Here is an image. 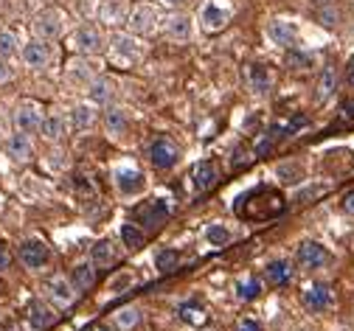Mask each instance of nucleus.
Listing matches in <instances>:
<instances>
[{
    "mask_svg": "<svg viewBox=\"0 0 354 331\" xmlns=\"http://www.w3.org/2000/svg\"><path fill=\"white\" fill-rule=\"evenodd\" d=\"M169 219V205L166 200H147V202H138L136 208H132V222H136L138 227H144L147 233L163 227Z\"/></svg>",
    "mask_w": 354,
    "mask_h": 331,
    "instance_id": "f257e3e1",
    "label": "nucleus"
},
{
    "mask_svg": "<svg viewBox=\"0 0 354 331\" xmlns=\"http://www.w3.org/2000/svg\"><path fill=\"white\" fill-rule=\"evenodd\" d=\"M295 264L301 269H306V272H318V269L332 264V253L321 242H315V239H304L295 247Z\"/></svg>",
    "mask_w": 354,
    "mask_h": 331,
    "instance_id": "f03ea898",
    "label": "nucleus"
},
{
    "mask_svg": "<svg viewBox=\"0 0 354 331\" xmlns=\"http://www.w3.org/2000/svg\"><path fill=\"white\" fill-rule=\"evenodd\" d=\"M104 37L96 26H79L71 37V48L79 54V57H96L104 51Z\"/></svg>",
    "mask_w": 354,
    "mask_h": 331,
    "instance_id": "7ed1b4c3",
    "label": "nucleus"
},
{
    "mask_svg": "<svg viewBox=\"0 0 354 331\" xmlns=\"http://www.w3.org/2000/svg\"><path fill=\"white\" fill-rule=\"evenodd\" d=\"M31 31H34L37 39H46V42L59 39L62 31H65V15H62L59 9H42V12L34 17Z\"/></svg>",
    "mask_w": 354,
    "mask_h": 331,
    "instance_id": "20e7f679",
    "label": "nucleus"
},
{
    "mask_svg": "<svg viewBox=\"0 0 354 331\" xmlns=\"http://www.w3.org/2000/svg\"><path fill=\"white\" fill-rule=\"evenodd\" d=\"M17 256H20V264L26 269H46L51 264V247L42 239H26L17 247Z\"/></svg>",
    "mask_w": 354,
    "mask_h": 331,
    "instance_id": "39448f33",
    "label": "nucleus"
},
{
    "mask_svg": "<svg viewBox=\"0 0 354 331\" xmlns=\"http://www.w3.org/2000/svg\"><path fill=\"white\" fill-rule=\"evenodd\" d=\"M180 155H183L180 146H177L171 138H158V140H152V146H149V163L155 169H160V171L174 169L177 163H180Z\"/></svg>",
    "mask_w": 354,
    "mask_h": 331,
    "instance_id": "423d86ee",
    "label": "nucleus"
},
{
    "mask_svg": "<svg viewBox=\"0 0 354 331\" xmlns=\"http://www.w3.org/2000/svg\"><path fill=\"white\" fill-rule=\"evenodd\" d=\"M110 51L118 62H136L141 59V42L132 31H113L110 34Z\"/></svg>",
    "mask_w": 354,
    "mask_h": 331,
    "instance_id": "0eeeda50",
    "label": "nucleus"
},
{
    "mask_svg": "<svg viewBox=\"0 0 354 331\" xmlns=\"http://www.w3.org/2000/svg\"><path fill=\"white\" fill-rule=\"evenodd\" d=\"M301 303L306 312H313V314H321V312H329L332 303H335V292L329 283H309V287L301 292Z\"/></svg>",
    "mask_w": 354,
    "mask_h": 331,
    "instance_id": "6e6552de",
    "label": "nucleus"
},
{
    "mask_svg": "<svg viewBox=\"0 0 354 331\" xmlns=\"http://www.w3.org/2000/svg\"><path fill=\"white\" fill-rule=\"evenodd\" d=\"M127 26L129 31L136 34V37H147L155 31L158 26V9L152 3H138V6H132L129 15H127Z\"/></svg>",
    "mask_w": 354,
    "mask_h": 331,
    "instance_id": "1a4fd4ad",
    "label": "nucleus"
},
{
    "mask_svg": "<svg viewBox=\"0 0 354 331\" xmlns=\"http://www.w3.org/2000/svg\"><path fill=\"white\" fill-rule=\"evenodd\" d=\"M15 132H23V135H37L39 132V124H42V107L37 102H20L15 115Z\"/></svg>",
    "mask_w": 354,
    "mask_h": 331,
    "instance_id": "9d476101",
    "label": "nucleus"
},
{
    "mask_svg": "<svg viewBox=\"0 0 354 331\" xmlns=\"http://www.w3.org/2000/svg\"><path fill=\"white\" fill-rule=\"evenodd\" d=\"M76 290H73V283H71V278H65V275H54L48 283H46V298H48V303L51 306H59V309H68L73 301H76Z\"/></svg>",
    "mask_w": 354,
    "mask_h": 331,
    "instance_id": "9b49d317",
    "label": "nucleus"
},
{
    "mask_svg": "<svg viewBox=\"0 0 354 331\" xmlns=\"http://www.w3.org/2000/svg\"><path fill=\"white\" fill-rule=\"evenodd\" d=\"M26 320H28V328H31V331H46V328L57 320V309H54L48 301L37 298V301L28 303V309H26Z\"/></svg>",
    "mask_w": 354,
    "mask_h": 331,
    "instance_id": "f8f14e48",
    "label": "nucleus"
},
{
    "mask_svg": "<svg viewBox=\"0 0 354 331\" xmlns=\"http://www.w3.org/2000/svg\"><path fill=\"white\" fill-rule=\"evenodd\" d=\"M87 96H91V104H113L118 99V82L113 76H96L91 84H87Z\"/></svg>",
    "mask_w": 354,
    "mask_h": 331,
    "instance_id": "ddd939ff",
    "label": "nucleus"
},
{
    "mask_svg": "<svg viewBox=\"0 0 354 331\" xmlns=\"http://www.w3.org/2000/svg\"><path fill=\"white\" fill-rule=\"evenodd\" d=\"M23 62L31 68V70H42V68H48V62H51V45L46 42V39H31V42H26L23 45Z\"/></svg>",
    "mask_w": 354,
    "mask_h": 331,
    "instance_id": "4468645a",
    "label": "nucleus"
},
{
    "mask_svg": "<svg viewBox=\"0 0 354 331\" xmlns=\"http://www.w3.org/2000/svg\"><path fill=\"white\" fill-rule=\"evenodd\" d=\"M65 73H68V79H71L73 84L87 87V84H91V82L99 76V65H96V62H91L87 57H76V59H71V62H68Z\"/></svg>",
    "mask_w": 354,
    "mask_h": 331,
    "instance_id": "2eb2a0df",
    "label": "nucleus"
},
{
    "mask_svg": "<svg viewBox=\"0 0 354 331\" xmlns=\"http://www.w3.org/2000/svg\"><path fill=\"white\" fill-rule=\"evenodd\" d=\"M118 258H121V250H118V245L113 239H102L91 250V264L96 269H110V267L118 264Z\"/></svg>",
    "mask_w": 354,
    "mask_h": 331,
    "instance_id": "dca6fc26",
    "label": "nucleus"
},
{
    "mask_svg": "<svg viewBox=\"0 0 354 331\" xmlns=\"http://www.w3.org/2000/svg\"><path fill=\"white\" fill-rule=\"evenodd\" d=\"M268 34H270V39L276 45H281V48H290L292 51L295 45H298V26L290 23V20H270Z\"/></svg>",
    "mask_w": 354,
    "mask_h": 331,
    "instance_id": "f3484780",
    "label": "nucleus"
},
{
    "mask_svg": "<svg viewBox=\"0 0 354 331\" xmlns=\"http://www.w3.org/2000/svg\"><path fill=\"white\" fill-rule=\"evenodd\" d=\"M264 281L270 283V287H287L292 281V261L290 258H273L264 264Z\"/></svg>",
    "mask_w": 354,
    "mask_h": 331,
    "instance_id": "a211bd4d",
    "label": "nucleus"
},
{
    "mask_svg": "<svg viewBox=\"0 0 354 331\" xmlns=\"http://www.w3.org/2000/svg\"><path fill=\"white\" fill-rule=\"evenodd\" d=\"M144 185H147V180H144V174H141L138 169H118V171H115V188H118L124 197L141 194Z\"/></svg>",
    "mask_w": 354,
    "mask_h": 331,
    "instance_id": "6ab92c4d",
    "label": "nucleus"
},
{
    "mask_svg": "<svg viewBox=\"0 0 354 331\" xmlns=\"http://www.w3.org/2000/svg\"><path fill=\"white\" fill-rule=\"evenodd\" d=\"M6 155L15 160V163H28L34 158V144H31V135H23V132H15L6 138Z\"/></svg>",
    "mask_w": 354,
    "mask_h": 331,
    "instance_id": "aec40b11",
    "label": "nucleus"
},
{
    "mask_svg": "<svg viewBox=\"0 0 354 331\" xmlns=\"http://www.w3.org/2000/svg\"><path fill=\"white\" fill-rule=\"evenodd\" d=\"M39 135L46 138L48 144H59V140L68 135V121H65V115H59V113H48V115H42Z\"/></svg>",
    "mask_w": 354,
    "mask_h": 331,
    "instance_id": "412c9836",
    "label": "nucleus"
},
{
    "mask_svg": "<svg viewBox=\"0 0 354 331\" xmlns=\"http://www.w3.org/2000/svg\"><path fill=\"white\" fill-rule=\"evenodd\" d=\"M96 267L91 264V261H82V264H76L73 269H71V283H73V290L82 295V292H91L93 290V283H96Z\"/></svg>",
    "mask_w": 354,
    "mask_h": 331,
    "instance_id": "4be33fe9",
    "label": "nucleus"
},
{
    "mask_svg": "<svg viewBox=\"0 0 354 331\" xmlns=\"http://www.w3.org/2000/svg\"><path fill=\"white\" fill-rule=\"evenodd\" d=\"M127 15H129V9L124 6V0H102V6H99V20L110 28L127 23Z\"/></svg>",
    "mask_w": 354,
    "mask_h": 331,
    "instance_id": "5701e85b",
    "label": "nucleus"
},
{
    "mask_svg": "<svg viewBox=\"0 0 354 331\" xmlns=\"http://www.w3.org/2000/svg\"><path fill=\"white\" fill-rule=\"evenodd\" d=\"M194 188L197 191H208L211 185H216V180H219V169H216V163L214 160H200L197 166H194Z\"/></svg>",
    "mask_w": 354,
    "mask_h": 331,
    "instance_id": "b1692460",
    "label": "nucleus"
},
{
    "mask_svg": "<svg viewBox=\"0 0 354 331\" xmlns=\"http://www.w3.org/2000/svg\"><path fill=\"white\" fill-rule=\"evenodd\" d=\"M118 236H121V245L127 247V250H141L144 245H147V230L144 227H138L136 222H124L121 225V230H118Z\"/></svg>",
    "mask_w": 354,
    "mask_h": 331,
    "instance_id": "393cba45",
    "label": "nucleus"
},
{
    "mask_svg": "<svg viewBox=\"0 0 354 331\" xmlns=\"http://www.w3.org/2000/svg\"><path fill=\"white\" fill-rule=\"evenodd\" d=\"M104 126H107V132H110L113 138H121V135L129 129V115H127V110L110 104V107L104 110Z\"/></svg>",
    "mask_w": 354,
    "mask_h": 331,
    "instance_id": "a878e982",
    "label": "nucleus"
},
{
    "mask_svg": "<svg viewBox=\"0 0 354 331\" xmlns=\"http://www.w3.org/2000/svg\"><path fill=\"white\" fill-rule=\"evenodd\" d=\"M335 90H337V70H335V65H326L318 79V87H315V104L329 102L335 96Z\"/></svg>",
    "mask_w": 354,
    "mask_h": 331,
    "instance_id": "bb28decb",
    "label": "nucleus"
},
{
    "mask_svg": "<svg viewBox=\"0 0 354 331\" xmlns=\"http://www.w3.org/2000/svg\"><path fill=\"white\" fill-rule=\"evenodd\" d=\"M166 34H169L171 39H177V42L192 39V34H194L192 17H186V15H171V17L166 20Z\"/></svg>",
    "mask_w": 354,
    "mask_h": 331,
    "instance_id": "cd10ccee",
    "label": "nucleus"
},
{
    "mask_svg": "<svg viewBox=\"0 0 354 331\" xmlns=\"http://www.w3.org/2000/svg\"><path fill=\"white\" fill-rule=\"evenodd\" d=\"M228 17H231V15H228L223 6L205 3V6H203V15H200V23H203L205 31H219V28H225Z\"/></svg>",
    "mask_w": 354,
    "mask_h": 331,
    "instance_id": "c85d7f7f",
    "label": "nucleus"
},
{
    "mask_svg": "<svg viewBox=\"0 0 354 331\" xmlns=\"http://www.w3.org/2000/svg\"><path fill=\"white\" fill-rule=\"evenodd\" d=\"M248 82H250V90L259 93V96L270 93V84H273L270 68H268V65H250V68H248Z\"/></svg>",
    "mask_w": 354,
    "mask_h": 331,
    "instance_id": "c756f323",
    "label": "nucleus"
},
{
    "mask_svg": "<svg viewBox=\"0 0 354 331\" xmlns=\"http://www.w3.org/2000/svg\"><path fill=\"white\" fill-rule=\"evenodd\" d=\"M141 320H144V312H141L138 306H121V309L113 314V323H115V328H121V331H136V328L141 325Z\"/></svg>",
    "mask_w": 354,
    "mask_h": 331,
    "instance_id": "7c9ffc66",
    "label": "nucleus"
},
{
    "mask_svg": "<svg viewBox=\"0 0 354 331\" xmlns=\"http://www.w3.org/2000/svg\"><path fill=\"white\" fill-rule=\"evenodd\" d=\"M276 177H279L284 185H298V182H304V177H306V169H304L301 160H284V163L276 166Z\"/></svg>",
    "mask_w": 354,
    "mask_h": 331,
    "instance_id": "2f4dec72",
    "label": "nucleus"
},
{
    "mask_svg": "<svg viewBox=\"0 0 354 331\" xmlns=\"http://www.w3.org/2000/svg\"><path fill=\"white\" fill-rule=\"evenodd\" d=\"M96 124V107L93 104H76L71 113V129L73 132H84Z\"/></svg>",
    "mask_w": 354,
    "mask_h": 331,
    "instance_id": "473e14b6",
    "label": "nucleus"
},
{
    "mask_svg": "<svg viewBox=\"0 0 354 331\" xmlns=\"http://www.w3.org/2000/svg\"><path fill=\"white\" fill-rule=\"evenodd\" d=\"M231 239H234V233H231V227L223 225V222H211V225L205 227V242L214 245V247H225Z\"/></svg>",
    "mask_w": 354,
    "mask_h": 331,
    "instance_id": "72a5a7b5",
    "label": "nucleus"
},
{
    "mask_svg": "<svg viewBox=\"0 0 354 331\" xmlns=\"http://www.w3.org/2000/svg\"><path fill=\"white\" fill-rule=\"evenodd\" d=\"M20 54V37L12 28H0V59H12Z\"/></svg>",
    "mask_w": 354,
    "mask_h": 331,
    "instance_id": "f704fd0d",
    "label": "nucleus"
},
{
    "mask_svg": "<svg viewBox=\"0 0 354 331\" xmlns=\"http://www.w3.org/2000/svg\"><path fill=\"white\" fill-rule=\"evenodd\" d=\"M177 264H180V253L171 250V247H163L155 253V269L158 272H171L177 269Z\"/></svg>",
    "mask_w": 354,
    "mask_h": 331,
    "instance_id": "c9c22d12",
    "label": "nucleus"
},
{
    "mask_svg": "<svg viewBox=\"0 0 354 331\" xmlns=\"http://www.w3.org/2000/svg\"><path fill=\"white\" fill-rule=\"evenodd\" d=\"M259 295H261V283H259L256 278H248V281H239V283H236V298H239V301L250 303V301H256Z\"/></svg>",
    "mask_w": 354,
    "mask_h": 331,
    "instance_id": "e433bc0d",
    "label": "nucleus"
},
{
    "mask_svg": "<svg viewBox=\"0 0 354 331\" xmlns=\"http://www.w3.org/2000/svg\"><path fill=\"white\" fill-rule=\"evenodd\" d=\"M315 20H318L324 28H335V26L340 23V12H337L335 3H329V6H318V9H315Z\"/></svg>",
    "mask_w": 354,
    "mask_h": 331,
    "instance_id": "4c0bfd02",
    "label": "nucleus"
},
{
    "mask_svg": "<svg viewBox=\"0 0 354 331\" xmlns=\"http://www.w3.org/2000/svg\"><path fill=\"white\" fill-rule=\"evenodd\" d=\"M132 283H136V281H132L129 272H118L115 278H110V292H113V295H124V292L132 287Z\"/></svg>",
    "mask_w": 354,
    "mask_h": 331,
    "instance_id": "58836bf2",
    "label": "nucleus"
},
{
    "mask_svg": "<svg viewBox=\"0 0 354 331\" xmlns=\"http://www.w3.org/2000/svg\"><path fill=\"white\" fill-rule=\"evenodd\" d=\"M180 317H183L186 323H194V325L205 323V312H203L200 306H183V309H180Z\"/></svg>",
    "mask_w": 354,
    "mask_h": 331,
    "instance_id": "ea45409f",
    "label": "nucleus"
},
{
    "mask_svg": "<svg viewBox=\"0 0 354 331\" xmlns=\"http://www.w3.org/2000/svg\"><path fill=\"white\" fill-rule=\"evenodd\" d=\"M12 267V247L0 239V272H6Z\"/></svg>",
    "mask_w": 354,
    "mask_h": 331,
    "instance_id": "a19ab883",
    "label": "nucleus"
},
{
    "mask_svg": "<svg viewBox=\"0 0 354 331\" xmlns=\"http://www.w3.org/2000/svg\"><path fill=\"white\" fill-rule=\"evenodd\" d=\"M340 211H343L346 216H354V188L340 197Z\"/></svg>",
    "mask_w": 354,
    "mask_h": 331,
    "instance_id": "79ce46f5",
    "label": "nucleus"
},
{
    "mask_svg": "<svg viewBox=\"0 0 354 331\" xmlns=\"http://www.w3.org/2000/svg\"><path fill=\"white\" fill-rule=\"evenodd\" d=\"M12 79H15V70H12L9 59H0V84H6V82H12Z\"/></svg>",
    "mask_w": 354,
    "mask_h": 331,
    "instance_id": "37998d69",
    "label": "nucleus"
},
{
    "mask_svg": "<svg viewBox=\"0 0 354 331\" xmlns=\"http://www.w3.org/2000/svg\"><path fill=\"white\" fill-rule=\"evenodd\" d=\"M250 155H253V152H248V149H245V152H242V149H236V152H234V169H242V163L248 166V163L253 160Z\"/></svg>",
    "mask_w": 354,
    "mask_h": 331,
    "instance_id": "c03bdc74",
    "label": "nucleus"
},
{
    "mask_svg": "<svg viewBox=\"0 0 354 331\" xmlns=\"http://www.w3.org/2000/svg\"><path fill=\"white\" fill-rule=\"evenodd\" d=\"M321 191H324V188H304V191H301V194H298V197H295V202H298V205H301V202H304V200H315V197H318V194H321Z\"/></svg>",
    "mask_w": 354,
    "mask_h": 331,
    "instance_id": "a18cd8bd",
    "label": "nucleus"
},
{
    "mask_svg": "<svg viewBox=\"0 0 354 331\" xmlns=\"http://www.w3.org/2000/svg\"><path fill=\"white\" fill-rule=\"evenodd\" d=\"M236 331H261V325H259L256 320H250V317H245V320H239V325H236Z\"/></svg>",
    "mask_w": 354,
    "mask_h": 331,
    "instance_id": "49530a36",
    "label": "nucleus"
},
{
    "mask_svg": "<svg viewBox=\"0 0 354 331\" xmlns=\"http://www.w3.org/2000/svg\"><path fill=\"white\" fill-rule=\"evenodd\" d=\"M76 12H79V17H87L93 12V3L91 0H76Z\"/></svg>",
    "mask_w": 354,
    "mask_h": 331,
    "instance_id": "de8ad7c7",
    "label": "nucleus"
},
{
    "mask_svg": "<svg viewBox=\"0 0 354 331\" xmlns=\"http://www.w3.org/2000/svg\"><path fill=\"white\" fill-rule=\"evenodd\" d=\"M343 118H348V121H354V99L343 104Z\"/></svg>",
    "mask_w": 354,
    "mask_h": 331,
    "instance_id": "09e8293b",
    "label": "nucleus"
},
{
    "mask_svg": "<svg viewBox=\"0 0 354 331\" xmlns=\"http://www.w3.org/2000/svg\"><path fill=\"white\" fill-rule=\"evenodd\" d=\"M346 79H348V84L354 87V57H351L348 65H346Z\"/></svg>",
    "mask_w": 354,
    "mask_h": 331,
    "instance_id": "8fccbe9b",
    "label": "nucleus"
},
{
    "mask_svg": "<svg viewBox=\"0 0 354 331\" xmlns=\"http://www.w3.org/2000/svg\"><path fill=\"white\" fill-rule=\"evenodd\" d=\"M166 3L174 9H186V6H192V0H166Z\"/></svg>",
    "mask_w": 354,
    "mask_h": 331,
    "instance_id": "3c124183",
    "label": "nucleus"
},
{
    "mask_svg": "<svg viewBox=\"0 0 354 331\" xmlns=\"http://www.w3.org/2000/svg\"><path fill=\"white\" fill-rule=\"evenodd\" d=\"M290 62H292V65H301V68H304V65H309V59H306V57H290Z\"/></svg>",
    "mask_w": 354,
    "mask_h": 331,
    "instance_id": "603ef678",
    "label": "nucleus"
},
{
    "mask_svg": "<svg viewBox=\"0 0 354 331\" xmlns=\"http://www.w3.org/2000/svg\"><path fill=\"white\" fill-rule=\"evenodd\" d=\"M315 6H329V3H335V0H313Z\"/></svg>",
    "mask_w": 354,
    "mask_h": 331,
    "instance_id": "864d4df0",
    "label": "nucleus"
},
{
    "mask_svg": "<svg viewBox=\"0 0 354 331\" xmlns=\"http://www.w3.org/2000/svg\"><path fill=\"white\" fill-rule=\"evenodd\" d=\"M0 214H3V197H0Z\"/></svg>",
    "mask_w": 354,
    "mask_h": 331,
    "instance_id": "5fc2aeb1",
    "label": "nucleus"
},
{
    "mask_svg": "<svg viewBox=\"0 0 354 331\" xmlns=\"http://www.w3.org/2000/svg\"><path fill=\"white\" fill-rule=\"evenodd\" d=\"M298 331H313V328H298Z\"/></svg>",
    "mask_w": 354,
    "mask_h": 331,
    "instance_id": "6e6d98bb",
    "label": "nucleus"
},
{
    "mask_svg": "<svg viewBox=\"0 0 354 331\" xmlns=\"http://www.w3.org/2000/svg\"><path fill=\"white\" fill-rule=\"evenodd\" d=\"M0 331H12V328H0Z\"/></svg>",
    "mask_w": 354,
    "mask_h": 331,
    "instance_id": "4d7b16f0",
    "label": "nucleus"
},
{
    "mask_svg": "<svg viewBox=\"0 0 354 331\" xmlns=\"http://www.w3.org/2000/svg\"><path fill=\"white\" fill-rule=\"evenodd\" d=\"M96 331H107V328H96Z\"/></svg>",
    "mask_w": 354,
    "mask_h": 331,
    "instance_id": "13d9d810",
    "label": "nucleus"
}]
</instances>
